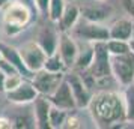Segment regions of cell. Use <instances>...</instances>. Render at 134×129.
Instances as JSON below:
<instances>
[{
  "label": "cell",
  "mask_w": 134,
  "mask_h": 129,
  "mask_svg": "<svg viewBox=\"0 0 134 129\" xmlns=\"http://www.w3.org/2000/svg\"><path fill=\"white\" fill-rule=\"evenodd\" d=\"M87 110L97 128H116L127 122L124 93L115 90L93 93Z\"/></svg>",
  "instance_id": "cell-1"
},
{
  "label": "cell",
  "mask_w": 134,
  "mask_h": 129,
  "mask_svg": "<svg viewBox=\"0 0 134 129\" xmlns=\"http://www.w3.org/2000/svg\"><path fill=\"white\" fill-rule=\"evenodd\" d=\"M77 41L95 44V42H105L110 39V30L104 23H93L87 20H80L74 29L69 32Z\"/></svg>",
  "instance_id": "cell-2"
},
{
  "label": "cell",
  "mask_w": 134,
  "mask_h": 129,
  "mask_svg": "<svg viewBox=\"0 0 134 129\" xmlns=\"http://www.w3.org/2000/svg\"><path fill=\"white\" fill-rule=\"evenodd\" d=\"M32 20V11L26 3L20 0H11L6 6L2 9V21L3 26L17 27L20 30H24L26 26Z\"/></svg>",
  "instance_id": "cell-3"
},
{
  "label": "cell",
  "mask_w": 134,
  "mask_h": 129,
  "mask_svg": "<svg viewBox=\"0 0 134 129\" xmlns=\"http://www.w3.org/2000/svg\"><path fill=\"white\" fill-rule=\"evenodd\" d=\"M93 60L87 71L97 78V84L99 81L111 78V54L107 50L105 42H95L93 44Z\"/></svg>",
  "instance_id": "cell-4"
},
{
  "label": "cell",
  "mask_w": 134,
  "mask_h": 129,
  "mask_svg": "<svg viewBox=\"0 0 134 129\" xmlns=\"http://www.w3.org/2000/svg\"><path fill=\"white\" fill-rule=\"evenodd\" d=\"M111 74L115 81L122 87L133 84L134 81V53L128 51L125 54L111 56Z\"/></svg>",
  "instance_id": "cell-5"
},
{
  "label": "cell",
  "mask_w": 134,
  "mask_h": 129,
  "mask_svg": "<svg viewBox=\"0 0 134 129\" xmlns=\"http://www.w3.org/2000/svg\"><path fill=\"white\" fill-rule=\"evenodd\" d=\"M18 51L21 54V59L24 62L26 68L30 72L35 74L38 71L44 69V65H45L48 54L44 51V48L36 41H29V42L23 44L21 47H18Z\"/></svg>",
  "instance_id": "cell-6"
},
{
  "label": "cell",
  "mask_w": 134,
  "mask_h": 129,
  "mask_svg": "<svg viewBox=\"0 0 134 129\" xmlns=\"http://www.w3.org/2000/svg\"><path fill=\"white\" fill-rule=\"evenodd\" d=\"M63 80H65V72H50L47 69H41L35 72L32 83L36 87L39 95L50 96L56 92V89L60 86Z\"/></svg>",
  "instance_id": "cell-7"
},
{
  "label": "cell",
  "mask_w": 134,
  "mask_h": 129,
  "mask_svg": "<svg viewBox=\"0 0 134 129\" xmlns=\"http://www.w3.org/2000/svg\"><path fill=\"white\" fill-rule=\"evenodd\" d=\"M65 78H66V81L71 86L72 95L75 98V102H77V108H87L93 93H92V90L89 87L86 86V83L83 81L80 72L75 71V69H71V72L65 74Z\"/></svg>",
  "instance_id": "cell-8"
},
{
  "label": "cell",
  "mask_w": 134,
  "mask_h": 129,
  "mask_svg": "<svg viewBox=\"0 0 134 129\" xmlns=\"http://www.w3.org/2000/svg\"><path fill=\"white\" fill-rule=\"evenodd\" d=\"M57 53L60 54L62 60L65 62L68 69H72L77 60V56L80 53V45L77 39L69 33V32H60L59 35V45H57Z\"/></svg>",
  "instance_id": "cell-9"
},
{
  "label": "cell",
  "mask_w": 134,
  "mask_h": 129,
  "mask_svg": "<svg viewBox=\"0 0 134 129\" xmlns=\"http://www.w3.org/2000/svg\"><path fill=\"white\" fill-rule=\"evenodd\" d=\"M39 96L36 87L33 86V83L30 81H23L17 89H14L11 92H6V99L11 104L15 105H27L33 104V101Z\"/></svg>",
  "instance_id": "cell-10"
},
{
  "label": "cell",
  "mask_w": 134,
  "mask_h": 129,
  "mask_svg": "<svg viewBox=\"0 0 134 129\" xmlns=\"http://www.w3.org/2000/svg\"><path fill=\"white\" fill-rule=\"evenodd\" d=\"M48 99L53 105L59 107V108H63L66 111H71V110L77 108V102H75V98H74L71 86L66 81V78L60 83V86L56 89V92L53 95H50Z\"/></svg>",
  "instance_id": "cell-11"
},
{
  "label": "cell",
  "mask_w": 134,
  "mask_h": 129,
  "mask_svg": "<svg viewBox=\"0 0 134 129\" xmlns=\"http://www.w3.org/2000/svg\"><path fill=\"white\" fill-rule=\"evenodd\" d=\"M51 102L48 96L39 95L33 101V120L38 129H47L50 128V110H51Z\"/></svg>",
  "instance_id": "cell-12"
},
{
  "label": "cell",
  "mask_w": 134,
  "mask_h": 129,
  "mask_svg": "<svg viewBox=\"0 0 134 129\" xmlns=\"http://www.w3.org/2000/svg\"><path fill=\"white\" fill-rule=\"evenodd\" d=\"M0 53H2V57H3L5 60L9 62L23 77H27V78H30V80L33 78L35 74L30 72L29 69L26 68V65H24V62H23V59H21V54H20L18 48L9 47V45H6V44H3L0 41Z\"/></svg>",
  "instance_id": "cell-13"
},
{
  "label": "cell",
  "mask_w": 134,
  "mask_h": 129,
  "mask_svg": "<svg viewBox=\"0 0 134 129\" xmlns=\"http://www.w3.org/2000/svg\"><path fill=\"white\" fill-rule=\"evenodd\" d=\"M111 12H113L111 6L105 5L104 2H98V3L81 8V18L93 21V23H104L105 20L110 18Z\"/></svg>",
  "instance_id": "cell-14"
},
{
  "label": "cell",
  "mask_w": 134,
  "mask_h": 129,
  "mask_svg": "<svg viewBox=\"0 0 134 129\" xmlns=\"http://www.w3.org/2000/svg\"><path fill=\"white\" fill-rule=\"evenodd\" d=\"M80 20H81V8L74 2L66 3V6L62 12L60 20L57 21L59 32H71Z\"/></svg>",
  "instance_id": "cell-15"
},
{
  "label": "cell",
  "mask_w": 134,
  "mask_h": 129,
  "mask_svg": "<svg viewBox=\"0 0 134 129\" xmlns=\"http://www.w3.org/2000/svg\"><path fill=\"white\" fill-rule=\"evenodd\" d=\"M59 32H56L51 26H44L39 30L36 38V42L44 48L47 54H54L57 51V45H59Z\"/></svg>",
  "instance_id": "cell-16"
},
{
  "label": "cell",
  "mask_w": 134,
  "mask_h": 129,
  "mask_svg": "<svg viewBox=\"0 0 134 129\" xmlns=\"http://www.w3.org/2000/svg\"><path fill=\"white\" fill-rule=\"evenodd\" d=\"M110 39H122V41H131L134 32V21L131 18H119L113 24L109 26Z\"/></svg>",
  "instance_id": "cell-17"
},
{
  "label": "cell",
  "mask_w": 134,
  "mask_h": 129,
  "mask_svg": "<svg viewBox=\"0 0 134 129\" xmlns=\"http://www.w3.org/2000/svg\"><path fill=\"white\" fill-rule=\"evenodd\" d=\"M93 44L85 42V48H80V53L77 56V60H75V65L74 68L75 71H83V69H87L91 66L92 60H93Z\"/></svg>",
  "instance_id": "cell-18"
},
{
  "label": "cell",
  "mask_w": 134,
  "mask_h": 129,
  "mask_svg": "<svg viewBox=\"0 0 134 129\" xmlns=\"http://www.w3.org/2000/svg\"><path fill=\"white\" fill-rule=\"evenodd\" d=\"M66 117H68L66 110L59 108V107H56V105H51V110H50V128L51 129L63 128Z\"/></svg>",
  "instance_id": "cell-19"
},
{
  "label": "cell",
  "mask_w": 134,
  "mask_h": 129,
  "mask_svg": "<svg viewBox=\"0 0 134 129\" xmlns=\"http://www.w3.org/2000/svg\"><path fill=\"white\" fill-rule=\"evenodd\" d=\"M124 101H125V114H127V122L134 123V84L125 87L124 90Z\"/></svg>",
  "instance_id": "cell-20"
},
{
  "label": "cell",
  "mask_w": 134,
  "mask_h": 129,
  "mask_svg": "<svg viewBox=\"0 0 134 129\" xmlns=\"http://www.w3.org/2000/svg\"><path fill=\"white\" fill-rule=\"evenodd\" d=\"M107 50L111 56H119V54H125L128 51H131L130 47V41H122V39H109L105 41Z\"/></svg>",
  "instance_id": "cell-21"
},
{
  "label": "cell",
  "mask_w": 134,
  "mask_h": 129,
  "mask_svg": "<svg viewBox=\"0 0 134 129\" xmlns=\"http://www.w3.org/2000/svg\"><path fill=\"white\" fill-rule=\"evenodd\" d=\"M44 69H47L50 72H65L66 71V65L65 62L62 60L60 54L56 51L54 54H50L45 60V65H44Z\"/></svg>",
  "instance_id": "cell-22"
},
{
  "label": "cell",
  "mask_w": 134,
  "mask_h": 129,
  "mask_svg": "<svg viewBox=\"0 0 134 129\" xmlns=\"http://www.w3.org/2000/svg\"><path fill=\"white\" fill-rule=\"evenodd\" d=\"M66 0H50L48 3V15L47 18L51 21V23H57L62 17V12L66 6Z\"/></svg>",
  "instance_id": "cell-23"
},
{
  "label": "cell",
  "mask_w": 134,
  "mask_h": 129,
  "mask_svg": "<svg viewBox=\"0 0 134 129\" xmlns=\"http://www.w3.org/2000/svg\"><path fill=\"white\" fill-rule=\"evenodd\" d=\"M23 81H24V77L20 74V72L6 74V80H5V93L11 92V90H14V89H17Z\"/></svg>",
  "instance_id": "cell-24"
},
{
  "label": "cell",
  "mask_w": 134,
  "mask_h": 129,
  "mask_svg": "<svg viewBox=\"0 0 134 129\" xmlns=\"http://www.w3.org/2000/svg\"><path fill=\"white\" fill-rule=\"evenodd\" d=\"M35 6H36V11L41 15H48V3L50 0H33Z\"/></svg>",
  "instance_id": "cell-25"
},
{
  "label": "cell",
  "mask_w": 134,
  "mask_h": 129,
  "mask_svg": "<svg viewBox=\"0 0 134 129\" xmlns=\"http://www.w3.org/2000/svg\"><path fill=\"white\" fill-rule=\"evenodd\" d=\"M121 5L127 15H130V18L134 21V0H121Z\"/></svg>",
  "instance_id": "cell-26"
},
{
  "label": "cell",
  "mask_w": 134,
  "mask_h": 129,
  "mask_svg": "<svg viewBox=\"0 0 134 129\" xmlns=\"http://www.w3.org/2000/svg\"><path fill=\"white\" fill-rule=\"evenodd\" d=\"M63 128L65 129H71V128H81V125H80V120L77 119L75 116H68L66 120H65V125H63Z\"/></svg>",
  "instance_id": "cell-27"
},
{
  "label": "cell",
  "mask_w": 134,
  "mask_h": 129,
  "mask_svg": "<svg viewBox=\"0 0 134 129\" xmlns=\"http://www.w3.org/2000/svg\"><path fill=\"white\" fill-rule=\"evenodd\" d=\"M11 128H14V123L6 117H0V129H11Z\"/></svg>",
  "instance_id": "cell-28"
},
{
  "label": "cell",
  "mask_w": 134,
  "mask_h": 129,
  "mask_svg": "<svg viewBox=\"0 0 134 129\" xmlns=\"http://www.w3.org/2000/svg\"><path fill=\"white\" fill-rule=\"evenodd\" d=\"M5 80H6V72L0 68V93H5Z\"/></svg>",
  "instance_id": "cell-29"
},
{
  "label": "cell",
  "mask_w": 134,
  "mask_h": 129,
  "mask_svg": "<svg viewBox=\"0 0 134 129\" xmlns=\"http://www.w3.org/2000/svg\"><path fill=\"white\" fill-rule=\"evenodd\" d=\"M9 2H11V0H0V9H3V8L6 6Z\"/></svg>",
  "instance_id": "cell-30"
},
{
  "label": "cell",
  "mask_w": 134,
  "mask_h": 129,
  "mask_svg": "<svg viewBox=\"0 0 134 129\" xmlns=\"http://www.w3.org/2000/svg\"><path fill=\"white\" fill-rule=\"evenodd\" d=\"M130 47H131V51L134 53V38L131 39V41H130Z\"/></svg>",
  "instance_id": "cell-31"
},
{
  "label": "cell",
  "mask_w": 134,
  "mask_h": 129,
  "mask_svg": "<svg viewBox=\"0 0 134 129\" xmlns=\"http://www.w3.org/2000/svg\"><path fill=\"white\" fill-rule=\"evenodd\" d=\"M97 2H107V0H97Z\"/></svg>",
  "instance_id": "cell-32"
},
{
  "label": "cell",
  "mask_w": 134,
  "mask_h": 129,
  "mask_svg": "<svg viewBox=\"0 0 134 129\" xmlns=\"http://www.w3.org/2000/svg\"><path fill=\"white\" fill-rule=\"evenodd\" d=\"M0 59H2V53H0Z\"/></svg>",
  "instance_id": "cell-33"
},
{
  "label": "cell",
  "mask_w": 134,
  "mask_h": 129,
  "mask_svg": "<svg viewBox=\"0 0 134 129\" xmlns=\"http://www.w3.org/2000/svg\"><path fill=\"white\" fill-rule=\"evenodd\" d=\"M133 38H134V32H133Z\"/></svg>",
  "instance_id": "cell-34"
},
{
  "label": "cell",
  "mask_w": 134,
  "mask_h": 129,
  "mask_svg": "<svg viewBox=\"0 0 134 129\" xmlns=\"http://www.w3.org/2000/svg\"><path fill=\"white\" fill-rule=\"evenodd\" d=\"M0 38H2V33H0Z\"/></svg>",
  "instance_id": "cell-35"
},
{
  "label": "cell",
  "mask_w": 134,
  "mask_h": 129,
  "mask_svg": "<svg viewBox=\"0 0 134 129\" xmlns=\"http://www.w3.org/2000/svg\"><path fill=\"white\" fill-rule=\"evenodd\" d=\"M133 84H134V81H133Z\"/></svg>",
  "instance_id": "cell-36"
}]
</instances>
